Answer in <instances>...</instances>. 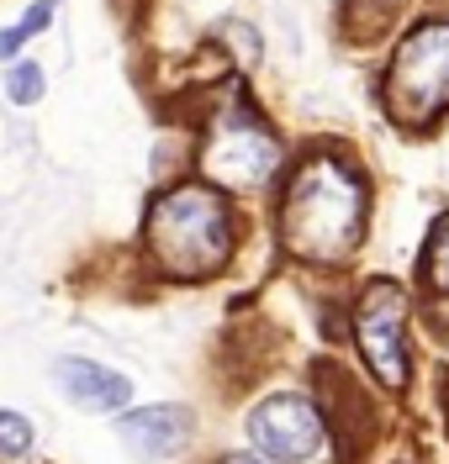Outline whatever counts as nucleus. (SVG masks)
Returning <instances> with one entry per match:
<instances>
[{
	"label": "nucleus",
	"mask_w": 449,
	"mask_h": 464,
	"mask_svg": "<svg viewBox=\"0 0 449 464\" xmlns=\"http://www.w3.org/2000/svg\"><path fill=\"white\" fill-rule=\"evenodd\" d=\"M365 211H370L365 174L344 153L317 148L286 179V196H280V211H275V232H280V248L291 259L344 264L359 248V237H365Z\"/></svg>",
	"instance_id": "1"
},
{
	"label": "nucleus",
	"mask_w": 449,
	"mask_h": 464,
	"mask_svg": "<svg viewBox=\"0 0 449 464\" xmlns=\"http://www.w3.org/2000/svg\"><path fill=\"white\" fill-rule=\"evenodd\" d=\"M149 259L175 280H207L233 254V211L217 185H175L149 206Z\"/></svg>",
	"instance_id": "2"
},
{
	"label": "nucleus",
	"mask_w": 449,
	"mask_h": 464,
	"mask_svg": "<svg viewBox=\"0 0 449 464\" xmlns=\"http://www.w3.org/2000/svg\"><path fill=\"white\" fill-rule=\"evenodd\" d=\"M381 106L407 132H418L449 111V16L418 22L396 43L386 80H381Z\"/></svg>",
	"instance_id": "3"
},
{
	"label": "nucleus",
	"mask_w": 449,
	"mask_h": 464,
	"mask_svg": "<svg viewBox=\"0 0 449 464\" xmlns=\"http://www.w3.org/2000/svg\"><path fill=\"white\" fill-rule=\"evenodd\" d=\"M201 169L217 190H265L280 169V138L254 116L243 101L211 116L207 143H201Z\"/></svg>",
	"instance_id": "4"
},
{
	"label": "nucleus",
	"mask_w": 449,
	"mask_h": 464,
	"mask_svg": "<svg viewBox=\"0 0 449 464\" xmlns=\"http://www.w3.org/2000/svg\"><path fill=\"white\" fill-rule=\"evenodd\" d=\"M355 343L365 353V370L386 391L407 385V290L391 280H370L355 301Z\"/></svg>",
	"instance_id": "5"
},
{
	"label": "nucleus",
	"mask_w": 449,
	"mask_h": 464,
	"mask_svg": "<svg viewBox=\"0 0 449 464\" xmlns=\"http://www.w3.org/2000/svg\"><path fill=\"white\" fill-rule=\"evenodd\" d=\"M249 443L259 459H275V464H301L323 449V411L307 401V396H265V401L249 411Z\"/></svg>",
	"instance_id": "6"
},
{
	"label": "nucleus",
	"mask_w": 449,
	"mask_h": 464,
	"mask_svg": "<svg viewBox=\"0 0 449 464\" xmlns=\"http://www.w3.org/2000/svg\"><path fill=\"white\" fill-rule=\"evenodd\" d=\"M117 433L138 459H170L196 438V422H190V406H132L122 411Z\"/></svg>",
	"instance_id": "7"
},
{
	"label": "nucleus",
	"mask_w": 449,
	"mask_h": 464,
	"mask_svg": "<svg viewBox=\"0 0 449 464\" xmlns=\"http://www.w3.org/2000/svg\"><path fill=\"white\" fill-rule=\"evenodd\" d=\"M54 380H59L63 396L74 406H85V411H122L132 401V380L106 370V364H95V359L63 353V359H54Z\"/></svg>",
	"instance_id": "8"
},
{
	"label": "nucleus",
	"mask_w": 449,
	"mask_h": 464,
	"mask_svg": "<svg viewBox=\"0 0 449 464\" xmlns=\"http://www.w3.org/2000/svg\"><path fill=\"white\" fill-rule=\"evenodd\" d=\"M418 280H423V290H428L434 301H449V211H439V222L428 227Z\"/></svg>",
	"instance_id": "9"
},
{
	"label": "nucleus",
	"mask_w": 449,
	"mask_h": 464,
	"mask_svg": "<svg viewBox=\"0 0 449 464\" xmlns=\"http://www.w3.org/2000/svg\"><path fill=\"white\" fill-rule=\"evenodd\" d=\"M396 11H402V0H344L338 27L349 32L355 43H376V37L396 22Z\"/></svg>",
	"instance_id": "10"
},
{
	"label": "nucleus",
	"mask_w": 449,
	"mask_h": 464,
	"mask_svg": "<svg viewBox=\"0 0 449 464\" xmlns=\"http://www.w3.org/2000/svg\"><path fill=\"white\" fill-rule=\"evenodd\" d=\"M54 16H59V0H37L27 16L16 22V27H0V58H16L22 48H27V37H37V32L48 27Z\"/></svg>",
	"instance_id": "11"
},
{
	"label": "nucleus",
	"mask_w": 449,
	"mask_h": 464,
	"mask_svg": "<svg viewBox=\"0 0 449 464\" xmlns=\"http://www.w3.org/2000/svg\"><path fill=\"white\" fill-rule=\"evenodd\" d=\"M32 438H37V428L22 411H0V459H22L32 449Z\"/></svg>",
	"instance_id": "12"
},
{
	"label": "nucleus",
	"mask_w": 449,
	"mask_h": 464,
	"mask_svg": "<svg viewBox=\"0 0 449 464\" xmlns=\"http://www.w3.org/2000/svg\"><path fill=\"white\" fill-rule=\"evenodd\" d=\"M5 101H16V106L43 101V69H37V63H16V69L5 74Z\"/></svg>",
	"instance_id": "13"
},
{
	"label": "nucleus",
	"mask_w": 449,
	"mask_h": 464,
	"mask_svg": "<svg viewBox=\"0 0 449 464\" xmlns=\"http://www.w3.org/2000/svg\"><path fill=\"white\" fill-rule=\"evenodd\" d=\"M222 37H233V53L243 63H254L259 58V43H254V27H243V22H222Z\"/></svg>",
	"instance_id": "14"
},
{
	"label": "nucleus",
	"mask_w": 449,
	"mask_h": 464,
	"mask_svg": "<svg viewBox=\"0 0 449 464\" xmlns=\"http://www.w3.org/2000/svg\"><path fill=\"white\" fill-rule=\"evenodd\" d=\"M217 464H265V459H259V454H222Z\"/></svg>",
	"instance_id": "15"
},
{
	"label": "nucleus",
	"mask_w": 449,
	"mask_h": 464,
	"mask_svg": "<svg viewBox=\"0 0 449 464\" xmlns=\"http://www.w3.org/2000/svg\"><path fill=\"white\" fill-rule=\"evenodd\" d=\"M444 422H449V401H444Z\"/></svg>",
	"instance_id": "16"
}]
</instances>
